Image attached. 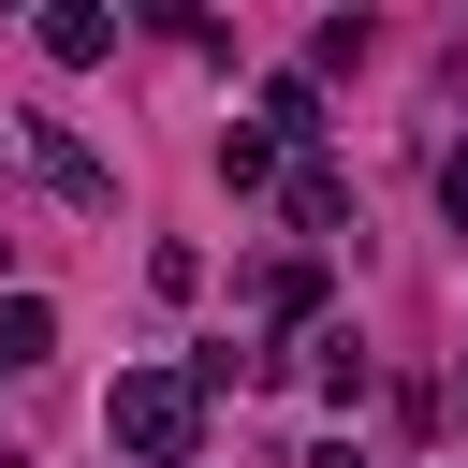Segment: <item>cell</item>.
Returning a JSON list of instances; mask_svg holds the SVG:
<instances>
[{
	"mask_svg": "<svg viewBox=\"0 0 468 468\" xmlns=\"http://www.w3.org/2000/svg\"><path fill=\"white\" fill-rule=\"evenodd\" d=\"M29 161H44V190H73V205H117V176H102V161H88L58 117H29Z\"/></svg>",
	"mask_w": 468,
	"mask_h": 468,
	"instance_id": "7a4b0ae2",
	"label": "cell"
},
{
	"mask_svg": "<svg viewBox=\"0 0 468 468\" xmlns=\"http://www.w3.org/2000/svg\"><path fill=\"white\" fill-rule=\"evenodd\" d=\"M307 468H366V453H351V439H322V453H307Z\"/></svg>",
	"mask_w": 468,
	"mask_h": 468,
	"instance_id": "ba28073f",
	"label": "cell"
},
{
	"mask_svg": "<svg viewBox=\"0 0 468 468\" xmlns=\"http://www.w3.org/2000/svg\"><path fill=\"white\" fill-rule=\"evenodd\" d=\"M102 439H117L132 468H190V439H205V395H190V366H117V395H102Z\"/></svg>",
	"mask_w": 468,
	"mask_h": 468,
	"instance_id": "6da1fadb",
	"label": "cell"
},
{
	"mask_svg": "<svg viewBox=\"0 0 468 468\" xmlns=\"http://www.w3.org/2000/svg\"><path fill=\"white\" fill-rule=\"evenodd\" d=\"M44 351H58V307L44 292H0V380H29Z\"/></svg>",
	"mask_w": 468,
	"mask_h": 468,
	"instance_id": "277c9868",
	"label": "cell"
},
{
	"mask_svg": "<svg viewBox=\"0 0 468 468\" xmlns=\"http://www.w3.org/2000/svg\"><path fill=\"white\" fill-rule=\"evenodd\" d=\"M263 132H278V146H322V88L278 73V88H263Z\"/></svg>",
	"mask_w": 468,
	"mask_h": 468,
	"instance_id": "5b68a950",
	"label": "cell"
},
{
	"mask_svg": "<svg viewBox=\"0 0 468 468\" xmlns=\"http://www.w3.org/2000/svg\"><path fill=\"white\" fill-rule=\"evenodd\" d=\"M219 176H234V190H263V176H278V132H263V117H249V132H219Z\"/></svg>",
	"mask_w": 468,
	"mask_h": 468,
	"instance_id": "8992f818",
	"label": "cell"
},
{
	"mask_svg": "<svg viewBox=\"0 0 468 468\" xmlns=\"http://www.w3.org/2000/svg\"><path fill=\"white\" fill-rule=\"evenodd\" d=\"M439 219H453V234H468V146H453V161H439Z\"/></svg>",
	"mask_w": 468,
	"mask_h": 468,
	"instance_id": "52a82bcc",
	"label": "cell"
},
{
	"mask_svg": "<svg viewBox=\"0 0 468 468\" xmlns=\"http://www.w3.org/2000/svg\"><path fill=\"white\" fill-rule=\"evenodd\" d=\"M44 58H58V73L117 58V15H102V0H58V15H44Z\"/></svg>",
	"mask_w": 468,
	"mask_h": 468,
	"instance_id": "3957f363",
	"label": "cell"
}]
</instances>
